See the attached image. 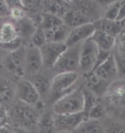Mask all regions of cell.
Returning a JSON list of instances; mask_svg holds the SVG:
<instances>
[{
    "mask_svg": "<svg viewBox=\"0 0 125 133\" xmlns=\"http://www.w3.org/2000/svg\"><path fill=\"white\" fill-rule=\"evenodd\" d=\"M92 72L106 81H108L109 79L115 76L118 72V70L113 53H111L109 57L104 62Z\"/></svg>",
    "mask_w": 125,
    "mask_h": 133,
    "instance_id": "4fadbf2b",
    "label": "cell"
},
{
    "mask_svg": "<svg viewBox=\"0 0 125 133\" xmlns=\"http://www.w3.org/2000/svg\"><path fill=\"white\" fill-rule=\"evenodd\" d=\"M107 133H125V126L113 123L108 128Z\"/></svg>",
    "mask_w": 125,
    "mask_h": 133,
    "instance_id": "836d02e7",
    "label": "cell"
},
{
    "mask_svg": "<svg viewBox=\"0 0 125 133\" xmlns=\"http://www.w3.org/2000/svg\"><path fill=\"white\" fill-rule=\"evenodd\" d=\"M13 91L7 83L0 84V103H8L12 100Z\"/></svg>",
    "mask_w": 125,
    "mask_h": 133,
    "instance_id": "83f0119b",
    "label": "cell"
},
{
    "mask_svg": "<svg viewBox=\"0 0 125 133\" xmlns=\"http://www.w3.org/2000/svg\"><path fill=\"white\" fill-rule=\"evenodd\" d=\"M82 44H77L70 47H67V50L59 58L52 67L58 73L72 72L79 70L80 53Z\"/></svg>",
    "mask_w": 125,
    "mask_h": 133,
    "instance_id": "3957f363",
    "label": "cell"
},
{
    "mask_svg": "<svg viewBox=\"0 0 125 133\" xmlns=\"http://www.w3.org/2000/svg\"><path fill=\"white\" fill-rule=\"evenodd\" d=\"M95 30L96 28L93 22L73 28L70 30V32L64 43L67 47L80 44L81 42H84L85 40L90 38Z\"/></svg>",
    "mask_w": 125,
    "mask_h": 133,
    "instance_id": "30bf717a",
    "label": "cell"
},
{
    "mask_svg": "<svg viewBox=\"0 0 125 133\" xmlns=\"http://www.w3.org/2000/svg\"><path fill=\"white\" fill-rule=\"evenodd\" d=\"M90 38L96 43L98 48L102 51H111L116 44V37L99 29H96Z\"/></svg>",
    "mask_w": 125,
    "mask_h": 133,
    "instance_id": "2e32d148",
    "label": "cell"
},
{
    "mask_svg": "<svg viewBox=\"0 0 125 133\" xmlns=\"http://www.w3.org/2000/svg\"><path fill=\"white\" fill-rule=\"evenodd\" d=\"M93 24L96 29L105 31L114 37H116L124 30L121 21H109L102 18L93 22Z\"/></svg>",
    "mask_w": 125,
    "mask_h": 133,
    "instance_id": "5bb4252c",
    "label": "cell"
},
{
    "mask_svg": "<svg viewBox=\"0 0 125 133\" xmlns=\"http://www.w3.org/2000/svg\"><path fill=\"white\" fill-rule=\"evenodd\" d=\"M81 91H82L83 100H84L83 112L86 115L90 110L100 102V100H99V97L96 94H94L92 91H91L84 86H81Z\"/></svg>",
    "mask_w": 125,
    "mask_h": 133,
    "instance_id": "d4e9b609",
    "label": "cell"
},
{
    "mask_svg": "<svg viewBox=\"0 0 125 133\" xmlns=\"http://www.w3.org/2000/svg\"><path fill=\"white\" fill-rule=\"evenodd\" d=\"M67 48V46L65 43H47L44 47L40 49L43 56V65L48 67H53Z\"/></svg>",
    "mask_w": 125,
    "mask_h": 133,
    "instance_id": "ba28073f",
    "label": "cell"
},
{
    "mask_svg": "<svg viewBox=\"0 0 125 133\" xmlns=\"http://www.w3.org/2000/svg\"><path fill=\"white\" fill-rule=\"evenodd\" d=\"M99 48L96 43L91 38L85 40L81 45L79 59V70L84 73L91 72L94 70L97 61Z\"/></svg>",
    "mask_w": 125,
    "mask_h": 133,
    "instance_id": "277c9868",
    "label": "cell"
},
{
    "mask_svg": "<svg viewBox=\"0 0 125 133\" xmlns=\"http://www.w3.org/2000/svg\"><path fill=\"white\" fill-rule=\"evenodd\" d=\"M125 95V82L119 81L113 83L107 90V97L114 105H121Z\"/></svg>",
    "mask_w": 125,
    "mask_h": 133,
    "instance_id": "d6986e66",
    "label": "cell"
},
{
    "mask_svg": "<svg viewBox=\"0 0 125 133\" xmlns=\"http://www.w3.org/2000/svg\"><path fill=\"white\" fill-rule=\"evenodd\" d=\"M84 86L95 94L98 97L107 92L109 87L108 81L100 78L94 72L84 73Z\"/></svg>",
    "mask_w": 125,
    "mask_h": 133,
    "instance_id": "7c38bea8",
    "label": "cell"
},
{
    "mask_svg": "<svg viewBox=\"0 0 125 133\" xmlns=\"http://www.w3.org/2000/svg\"><path fill=\"white\" fill-rule=\"evenodd\" d=\"M116 50L121 54L125 55V30H123L116 37Z\"/></svg>",
    "mask_w": 125,
    "mask_h": 133,
    "instance_id": "4dcf8cb0",
    "label": "cell"
},
{
    "mask_svg": "<svg viewBox=\"0 0 125 133\" xmlns=\"http://www.w3.org/2000/svg\"><path fill=\"white\" fill-rule=\"evenodd\" d=\"M38 133H54L56 131L54 114H44L37 121Z\"/></svg>",
    "mask_w": 125,
    "mask_h": 133,
    "instance_id": "ffe728a7",
    "label": "cell"
},
{
    "mask_svg": "<svg viewBox=\"0 0 125 133\" xmlns=\"http://www.w3.org/2000/svg\"><path fill=\"white\" fill-rule=\"evenodd\" d=\"M120 4L121 1H113L111 4H110L106 10L103 18L109 21H116L119 12Z\"/></svg>",
    "mask_w": 125,
    "mask_h": 133,
    "instance_id": "484cf974",
    "label": "cell"
},
{
    "mask_svg": "<svg viewBox=\"0 0 125 133\" xmlns=\"http://www.w3.org/2000/svg\"><path fill=\"white\" fill-rule=\"evenodd\" d=\"M31 45L35 46V47L39 48L40 49H41L43 48L46 44H47V40L45 35V31L43 28L37 27L35 33L34 34V35L31 39Z\"/></svg>",
    "mask_w": 125,
    "mask_h": 133,
    "instance_id": "4316f807",
    "label": "cell"
},
{
    "mask_svg": "<svg viewBox=\"0 0 125 133\" xmlns=\"http://www.w3.org/2000/svg\"><path fill=\"white\" fill-rule=\"evenodd\" d=\"M18 97L20 101L29 105H34L39 102L40 97L30 81L21 80L18 83Z\"/></svg>",
    "mask_w": 125,
    "mask_h": 133,
    "instance_id": "9c48e42d",
    "label": "cell"
},
{
    "mask_svg": "<svg viewBox=\"0 0 125 133\" xmlns=\"http://www.w3.org/2000/svg\"><path fill=\"white\" fill-rule=\"evenodd\" d=\"M12 133H34L31 132L29 129L24 128V127H17L16 128L12 130Z\"/></svg>",
    "mask_w": 125,
    "mask_h": 133,
    "instance_id": "74e56055",
    "label": "cell"
},
{
    "mask_svg": "<svg viewBox=\"0 0 125 133\" xmlns=\"http://www.w3.org/2000/svg\"><path fill=\"white\" fill-rule=\"evenodd\" d=\"M125 19V1H121L119 12L116 21H122Z\"/></svg>",
    "mask_w": 125,
    "mask_h": 133,
    "instance_id": "8d00e7d4",
    "label": "cell"
},
{
    "mask_svg": "<svg viewBox=\"0 0 125 133\" xmlns=\"http://www.w3.org/2000/svg\"><path fill=\"white\" fill-rule=\"evenodd\" d=\"M84 100L81 87L77 88L54 103L53 110L56 116L83 112Z\"/></svg>",
    "mask_w": 125,
    "mask_h": 133,
    "instance_id": "6da1fadb",
    "label": "cell"
},
{
    "mask_svg": "<svg viewBox=\"0 0 125 133\" xmlns=\"http://www.w3.org/2000/svg\"><path fill=\"white\" fill-rule=\"evenodd\" d=\"M64 24L62 18L50 12H44L41 15V26L43 29H48Z\"/></svg>",
    "mask_w": 125,
    "mask_h": 133,
    "instance_id": "cb8c5ba5",
    "label": "cell"
},
{
    "mask_svg": "<svg viewBox=\"0 0 125 133\" xmlns=\"http://www.w3.org/2000/svg\"><path fill=\"white\" fill-rule=\"evenodd\" d=\"M121 105L125 106V95H124V99H123V100H122V102H121Z\"/></svg>",
    "mask_w": 125,
    "mask_h": 133,
    "instance_id": "ab89813d",
    "label": "cell"
},
{
    "mask_svg": "<svg viewBox=\"0 0 125 133\" xmlns=\"http://www.w3.org/2000/svg\"><path fill=\"white\" fill-rule=\"evenodd\" d=\"M74 132L75 133H104L100 121L90 118L85 119Z\"/></svg>",
    "mask_w": 125,
    "mask_h": 133,
    "instance_id": "7402d4cb",
    "label": "cell"
},
{
    "mask_svg": "<svg viewBox=\"0 0 125 133\" xmlns=\"http://www.w3.org/2000/svg\"><path fill=\"white\" fill-rule=\"evenodd\" d=\"M19 38L15 26L11 23H4L0 26V43L8 44Z\"/></svg>",
    "mask_w": 125,
    "mask_h": 133,
    "instance_id": "603a6c76",
    "label": "cell"
},
{
    "mask_svg": "<svg viewBox=\"0 0 125 133\" xmlns=\"http://www.w3.org/2000/svg\"><path fill=\"white\" fill-rule=\"evenodd\" d=\"M16 29L20 39H31L37 30L35 22L30 18L25 17L17 21Z\"/></svg>",
    "mask_w": 125,
    "mask_h": 133,
    "instance_id": "ac0fdd59",
    "label": "cell"
},
{
    "mask_svg": "<svg viewBox=\"0 0 125 133\" xmlns=\"http://www.w3.org/2000/svg\"><path fill=\"white\" fill-rule=\"evenodd\" d=\"M30 106L24 103V105L15 108L13 116L16 121L20 123L21 126L19 127L28 129V127L37 124V115Z\"/></svg>",
    "mask_w": 125,
    "mask_h": 133,
    "instance_id": "8fae6325",
    "label": "cell"
},
{
    "mask_svg": "<svg viewBox=\"0 0 125 133\" xmlns=\"http://www.w3.org/2000/svg\"><path fill=\"white\" fill-rule=\"evenodd\" d=\"M47 43H64L70 29L64 24L59 26L44 29Z\"/></svg>",
    "mask_w": 125,
    "mask_h": 133,
    "instance_id": "e0dca14e",
    "label": "cell"
},
{
    "mask_svg": "<svg viewBox=\"0 0 125 133\" xmlns=\"http://www.w3.org/2000/svg\"><path fill=\"white\" fill-rule=\"evenodd\" d=\"M62 20L64 24L69 28H75L83 24L91 23L89 16H86L79 9L67 12L63 17Z\"/></svg>",
    "mask_w": 125,
    "mask_h": 133,
    "instance_id": "9a60e30c",
    "label": "cell"
},
{
    "mask_svg": "<svg viewBox=\"0 0 125 133\" xmlns=\"http://www.w3.org/2000/svg\"><path fill=\"white\" fill-rule=\"evenodd\" d=\"M121 22H122V25H123V29H124V30H125V19L122 21Z\"/></svg>",
    "mask_w": 125,
    "mask_h": 133,
    "instance_id": "60d3db41",
    "label": "cell"
},
{
    "mask_svg": "<svg viewBox=\"0 0 125 133\" xmlns=\"http://www.w3.org/2000/svg\"><path fill=\"white\" fill-rule=\"evenodd\" d=\"M43 65V56L41 50L34 45H29L25 48L24 58V71L25 74L35 76L39 73Z\"/></svg>",
    "mask_w": 125,
    "mask_h": 133,
    "instance_id": "5b68a950",
    "label": "cell"
},
{
    "mask_svg": "<svg viewBox=\"0 0 125 133\" xmlns=\"http://www.w3.org/2000/svg\"><path fill=\"white\" fill-rule=\"evenodd\" d=\"M111 53H112L111 51H106L99 49L97 57V61H96V63H95V65H94L93 71H94V70H96L98 66L104 62L106 59L109 57L110 55L111 54Z\"/></svg>",
    "mask_w": 125,
    "mask_h": 133,
    "instance_id": "1f68e13d",
    "label": "cell"
},
{
    "mask_svg": "<svg viewBox=\"0 0 125 133\" xmlns=\"http://www.w3.org/2000/svg\"><path fill=\"white\" fill-rule=\"evenodd\" d=\"M86 118L87 116L84 112L61 116H56L54 114L56 130L75 131V129Z\"/></svg>",
    "mask_w": 125,
    "mask_h": 133,
    "instance_id": "52a82bcc",
    "label": "cell"
},
{
    "mask_svg": "<svg viewBox=\"0 0 125 133\" xmlns=\"http://www.w3.org/2000/svg\"><path fill=\"white\" fill-rule=\"evenodd\" d=\"M10 15V8L6 1L0 0V17Z\"/></svg>",
    "mask_w": 125,
    "mask_h": 133,
    "instance_id": "d590c367",
    "label": "cell"
},
{
    "mask_svg": "<svg viewBox=\"0 0 125 133\" xmlns=\"http://www.w3.org/2000/svg\"><path fill=\"white\" fill-rule=\"evenodd\" d=\"M113 54L116 61L118 72L121 75H125V55L121 54L116 50L113 53Z\"/></svg>",
    "mask_w": 125,
    "mask_h": 133,
    "instance_id": "f546056e",
    "label": "cell"
},
{
    "mask_svg": "<svg viewBox=\"0 0 125 133\" xmlns=\"http://www.w3.org/2000/svg\"><path fill=\"white\" fill-rule=\"evenodd\" d=\"M40 97H45L50 93L51 82L46 76L43 75H36L31 81Z\"/></svg>",
    "mask_w": 125,
    "mask_h": 133,
    "instance_id": "44dd1931",
    "label": "cell"
},
{
    "mask_svg": "<svg viewBox=\"0 0 125 133\" xmlns=\"http://www.w3.org/2000/svg\"><path fill=\"white\" fill-rule=\"evenodd\" d=\"M24 58L25 48L20 47L10 52L4 62L5 69L17 77H23L25 75Z\"/></svg>",
    "mask_w": 125,
    "mask_h": 133,
    "instance_id": "8992f818",
    "label": "cell"
},
{
    "mask_svg": "<svg viewBox=\"0 0 125 133\" xmlns=\"http://www.w3.org/2000/svg\"><path fill=\"white\" fill-rule=\"evenodd\" d=\"M10 16L16 21H20L25 18V12L23 8H13L10 9Z\"/></svg>",
    "mask_w": 125,
    "mask_h": 133,
    "instance_id": "d6a6232c",
    "label": "cell"
},
{
    "mask_svg": "<svg viewBox=\"0 0 125 133\" xmlns=\"http://www.w3.org/2000/svg\"><path fill=\"white\" fill-rule=\"evenodd\" d=\"M0 133H12V130L9 129L7 126L0 127Z\"/></svg>",
    "mask_w": 125,
    "mask_h": 133,
    "instance_id": "f35d334b",
    "label": "cell"
},
{
    "mask_svg": "<svg viewBox=\"0 0 125 133\" xmlns=\"http://www.w3.org/2000/svg\"><path fill=\"white\" fill-rule=\"evenodd\" d=\"M78 79V74L76 72L58 73L51 81L49 93L51 101L54 103L60 98L75 90V85Z\"/></svg>",
    "mask_w": 125,
    "mask_h": 133,
    "instance_id": "7a4b0ae2",
    "label": "cell"
},
{
    "mask_svg": "<svg viewBox=\"0 0 125 133\" xmlns=\"http://www.w3.org/2000/svg\"><path fill=\"white\" fill-rule=\"evenodd\" d=\"M104 114H105V108L100 102L90 110L89 113L86 114V116H87V118L98 120L99 118L102 117Z\"/></svg>",
    "mask_w": 125,
    "mask_h": 133,
    "instance_id": "f1b7e54d",
    "label": "cell"
},
{
    "mask_svg": "<svg viewBox=\"0 0 125 133\" xmlns=\"http://www.w3.org/2000/svg\"><path fill=\"white\" fill-rule=\"evenodd\" d=\"M8 122V115L4 107L0 105V127H5Z\"/></svg>",
    "mask_w": 125,
    "mask_h": 133,
    "instance_id": "e575fe53",
    "label": "cell"
}]
</instances>
